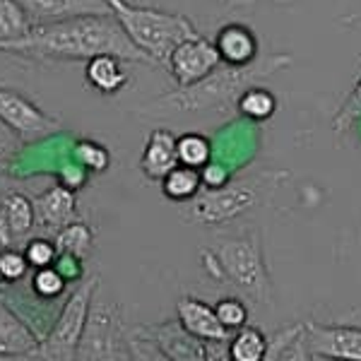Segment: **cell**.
I'll return each instance as SVG.
<instances>
[{"instance_id": "cell-1", "label": "cell", "mask_w": 361, "mask_h": 361, "mask_svg": "<svg viewBox=\"0 0 361 361\" xmlns=\"http://www.w3.org/2000/svg\"><path fill=\"white\" fill-rule=\"evenodd\" d=\"M0 51L44 61H90L102 54H114L128 63L154 66L128 39L121 22L111 15H82L70 20L34 25L29 34L13 42H0Z\"/></svg>"}, {"instance_id": "cell-2", "label": "cell", "mask_w": 361, "mask_h": 361, "mask_svg": "<svg viewBox=\"0 0 361 361\" xmlns=\"http://www.w3.org/2000/svg\"><path fill=\"white\" fill-rule=\"evenodd\" d=\"M292 66V56L279 54V56H267L258 58L250 66H219L209 78L193 87H178L171 94L157 99L159 106L176 109V111H229L236 109L238 99L246 90L255 87L260 80L270 78L277 70H284Z\"/></svg>"}, {"instance_id": "cell-3", "label": "cell", "mask_w": 361, "mask_h": 361, "mask_svg": "<svg viewBox=\"0 0 361 361\" xmlns=\"http://www.w3.org/2000/svg\"><path fill=\"white\" fill-rule=\"evenodd\" d=\"M116 20L133 44L142 51L154 66H164L171 58L173 49L185 39L197 37V29L185 15L166 13L147 5H133L128 0H106Z\"/></svg>"}, {"instance_id": "cell-4", "label": "cell", "mask_w": 361, "mask_h": 361, "mask_svg": "<svg viewBox=\"0 0 361 361\" xmlns=\"http://www.w3.org/2000/svg\"><path fill=\"white\" fill-rule=\"evenodd\" d=\"M214 253L222 265L224 282H231L236 289L250 296L255 304L272 306V279L265 265L263 243H260L258 231L222 238Z\"/></svg>"}, {"instance_id": "cell-5", "label": "cell", "mask_w": 361, "mask_h": 361, "mask_svg": "<svg viewBox=\"0 0 361 361\" xmlns=\"http://www.w3.org/2000/svg\"><path fill=\"white\" fill-rule=\"evenodd\" d=\"M99 282H102L99 275H92L82 279V284L70 294L61 316L56 318L54 328L49 330V335L39 345V357L44 361H75Z\"/></svg>"}, {"instance_id": "cell-6", "label": "cell", "mask_w": 361, "mask_h": 361, "mask_svg": "<svg viewBox=\"0 0 361 361\" xmlns=\"http://www.w3.org/2000/svg\"><path fill=\"white\" fill-rule=\"evenodd\" d=\"M265 178L255 180H229L222 188H202L197 197L190 200L185 217L205 226L229 224L236 217L253 209L263 197Z\"/></svg>"}, {"instance_id": "cell-7", "label": "cell", "mask_w": 361, "mask_h": 361, "mask_svg": "<svg viewBox=\"0 0 361 361\" xmlns=\"http://www.w3.org/2000/svg\"><path fill=\"white\" fill-rule=\"evenodd\" d=\"M128 330L121 308L111 301H92L75 361H128Z\"/></svg>"}, {"instance_id": "cell-8", "label": "cell", "mask_w": 361, "mask_h": 361, "mask_svg": "<svg viewBox=\"0 0 361 361\" xmlns=\"http://www.w3.org/2000/svg\"><path fill=\"white\" fill-rule=\"evenodd\" d=\"M304 335L311 357L330 361H361V325L306 320Z\"/></svg>"}, {"instance_id": "cell-9", "label": "cell", "mask_w": 361, "mask_h": 361, "mask_svg": "<svg viewBox=\"0 0 361 361\" xmlns=\"http://www.w3.org/2000/svg\"><path fill=\"white\" fill-rule=\"evenodd\" d=\"M219 66H222V58H219L217 46L197 34V37L185 39L183 44L173 49L166 70L171 73L178 87H193L209 78Z\"/></svg>"}, {"instance_id": "cell-10", "label": "cell", "mask_w": 361, "mask_h": 361, "mask_svg": "<svg viewBox=\"0 0 361 361\" xmlns=\"http://www.w3.org/2000/svg\"><path fill=\"white\" fill-rule=\"evenodd\" d=\"M0 121L25 137H39L58 130V121L46 116L20 92L0 87Z\"/></svg>"}, {"instance_id": "cell-11", "label": "cell", "mask_w": 361, "mask_h": 361, "mask_svg": "<svg viewBox=\"0 0 361 361\" xmlns=\"http://www.w3.org/2000/svg\"><path fill=\"white\" fill-rule=\"evenodd\" d=\"M145 333L159 345L173 361H205L207 342L190 335L180 325V320H164V323L145 325Z\"/></svg>"}, {"instance_id": "cell-12", "label": "cell", "mask_w": 361, "mask_h": 361, "mask_svg": "<svg viewBox=\"0 0 361 361\" xmlns=\"http://www.w3.org/2000/svg\"><path fill=\"white\" fill-rule=\"evenodd\" d=\"M176 318L190 335L200 337L205 342L229 340L234 335L222 325L214 306L205 304L202 299H195V296H180L176 301Z\"/></svg>"}, {"instance_id": "cell-13", "label": "cell", "mask_w": 361, "mask_h": 361, "mask_svg": "<svg viewBox=\"0 0 361 361\" xmlns=\"http://www.w3.org/2000/svg\"><path fill=\"white\" fill-rule=\"evenodd\" d=\"M34 22H58L82 15H111L106 0H15Z\"/></svg>"}, {"instance_id": "cell-14", "label": "cell", "mask_w": 361, "mask_h": 361, "mask_svg": "<svg viewBox=\"0 0 361 361\" xmlns=\"http://www.w3.org/2000/svg\"><path fill=\"white\" fill-rule=\"evenodd\" d=\"M37 224L34 200L22 193H8L0 200V246L10 248L17 238L27 236Z\"/></svg>"}, {"instance_id": "cell-15", "label": "cell", "mask_w": 361, "mask_h": 361, "mask_svg": "<svg viewBox=\"0 0 361 361\" xmlns=\"http://www.w3.org/2000/svg\"><path fill=\"white\" fill-rule=\"evenodd\" d=\"M178 137L166 128H157L149 133L147 145L140 157V169L149 180H161L171 169L178 166V152H176Z\"/></svg>"}, {"instance_id": "cell-16", "label": "cell", "mask_w": 361, "mask_h": 361, "mask_svg": "<svg viewBox=\"0 0 361 361\" xmlns=\"http://www.w3.org/2000/svg\"><path fill=\"white\" fill-rule=\"evenodd\" d=\"M214 46H217L224 66L241 68L258 61V37L253 34V29L238 25V22H231V25L219 29Z\"/></svg>"}, {"instance_id": "cell-17", "label": "cell", "mask_w": 361, "mask_h": 361, "mask_svg": "<svg viewBox=\"0 0 361 361\" xmlns=\"http://www.w3.org/2000/svg\"><path fill=\"white\" fill-rule=\"evenodd\" d=\"M34 209H37V224H44L46 229L58 231L78 219V200L73 188H68L66 183H58L39 195L34 200Z\"/></svg>"}, {"instance_id": "cell-18", "label": "cell", "mask_w": 361, "mask_h": 361, "mask_svg": "<svg viewBox=\"0 0 361 361\" xmlns=\"http://www.w3.org/2000/svg\"><path fill=\"white\" fill-rule=\"evenodd\" d=\"M39 345L42 340L29 330V325L22 323L20 316L8 306L0 304V354H10V357L39 354Z\"/></svg>"}, {"instance_id": "cell-19", "label": "cell", "mask_w": 361, "mask_h": 361, "mask_svg": "<svg viewBox=\"0 0 361 361\" xmlns=\"http://www.w3.org/2000/svg\"><path fill=\"white\" fill-rule=\"evenodd\" d=\"M123 58L114 54H102L87 61L85 78L90 87H94L99 94H116L128 85V73L123 68Z\"/></svg>"}, {"instance_id": "cell-20", "label": "cell", "mask_w": 361, "mask_h": 361, "mask_svg": "<svg viewBox=\"0 0 361 361\" xmlns=\"http://www.w3.org/2000/svg\"><path fill=\"white\" fill-rule=\"evenodd\" d=\"M205 188L202 185V173L200 169H190L178 164L176 169L166 173L161 178V193H164L171 202H190L197 193Z\"/></svg>"}, {"instance_id": "cell-21", "label": "cell", "mask_w": 361, "mask_h": 361, "mask_svg": "<svg viewBox=\"0 0 361 361\" xmlns=\"http://www.w3.org/2000/svg\"><path fill=\"white\" fill-rule=\"evenodd\" d=\"M236 111L243 116V118L248 121H255V123H260V121H267L272 118L277 111V97L272 94L270 90H265V87L255 85L246 90L241 94L236 104Z\"/></svg>"}, {"instance_id": "cell-22", "label": "cell", "mask_w": 361, "mask_h": 361, "mask_svg": "<svg viewBox=\"0 0 361 361\" xmlns=\"http://www.w3.org/2000/svg\"><path fill=\"white\" fill-rule=\"evenodd\" d=\"M56 246H58V253H73L85 260L87 255H90L92 246H94V231H92L90 224L75 219V222L66 224L63 229H58Z\"/></svg>"}, {"instance_id": "cell-23", "label": "cell", "mask_w": 361, "mask_h": 361, "mask_svg": "<svg viewBox=\"0 0 361 361\" xmlns=\"http://www.w3.org/2000/svg\"><path fill=\"white\" fill-rule=\"evenodd\" d=\"M37 22L15 0H0V42H13L29 34Z\"/></svg>"}, {"instance_id": "cell-24", "label": "cell", "mask_w": 361, "mask_h": 361, "mask_svg": "<svg viewBox=\"0 0 361 361\" xmlns=\"http://www.w3.org/2000/svg\"><path fill=\"white\" fill-rule=\"evenodd\" d=\"M178 164L190 169H205L212 161V142L200 133H185L176 142Z\"/></svg>"}, {"instance_id": "cell-25", "label": "cell", "mask_w": 361, "mask_h": 361, "mask_svg": "<svg viewBox=\"0 0 361 361\" xmlns=\"http://www.w3.org/2000/svg\"><path fill=\"white\" fill-rule=\"evenodd\" d=\"M128 352H130L128 361H173L142 328L128 333Z\"/></svg>"}, {"instance_id": "cell-26", "label": "cell", "mask_w": 361, "mask_h": 361, "mask_svg": "<svg viewBox=\"0 0 361 361\" xmlns=\"http://www.w3.org/2000/svg\"><path fill=\"white\" fill-rule=\"evenodd\" d=\"M359 118H361V75H359L357 82H354L352 92L347 94V99L342 102L340 111L333 116V130L335 133H345L354 123H357Z\"/></svg>"}, {"instance_id": "cell-27", "label": "cell", "mask_w": 361, "mask_h": 361, "mask_svg": "<svg viewBox=\"0 0 361 361\" xmlns=\"http://www.w3.org/2000/svg\"><path fill=\"white\" fill-rule=\"evenodd\" d=\"M66 284L68 279L56 270V265L39 267L32 279L34 292H37V296H42V299H58L63 294V289H66Z\"/></svg>"}, {"instance_id": "cell-28", "label": "cell", "mask_w": 361, "mask_h": 361, "mask_svg": "<svg viewBox=\"0 0 361 361\" xmlns=\"http://www.w3.org/2000/svg\"><path fill=\"white\" fill-rule=\"evenodd\" d=\"M214 311H217L224 328L231 330V333H236L238 328H243V325L248 323V308L241 299H236V296L219 299L217 304H214Z\"/></svg>"}, {"instance_id": "cell-29", "label": "cell", "mask_w": 361, "mask_h": 361, "mask_svg": "<svg viewBox=\"0 0 361 361\" xmlns=\"http://www.w3.org/2000/svg\"><path fill=\"white\" fill-rule=\"evenodd\" d=\"M75 157L85 169H92V171H104L109 166V152L104 145L92 142V140H80L75 145Z\"/></svg>"}, {"instance_id": "cell-30", "label": "cell", "mask_w": 361, "mask_h": 361, "mask_svg": "<svg viewBox=\"0 0 361 361\" xmlns=\"http://www.w3.org/2000/svg\"><path fill=\"white\" fill-rule=\"evenodd\" d=\"M29 263H27V255L25 250H15V248H3L0 250V279L3 282H17L27 275Z\"/></svg>"}, {"instance_id": "cell-31", "label": "cell", "mask_w": 361, "mask_h": 361, "mask_svg": "<svg viewBox=\"0 0 361 361\" xmlns=\"http://www.w3.org/2000/svg\"><path fill=\"white\" fill-rule=\"evenodd\" d=\"M25 255L29 267H51L58 258V246L56 241H49V238H32V241L25 246Z\"/></svg>"}, {"instance_id": "cell-32", "label": "cell", "mask_w": 361, "mask_h": 361, "mask_svg": "<svg viewBox=\"0 0 361 361\" xmlns=\"http://www.w3.org/2000/svg\"><path fill=\"white\" fill-rule=\"evenodd\" d=\"M311 352H308V345H306V335L301 330L299 335H294L287 345L282 347V352L277 354L275 361H311Z\"/></svg>"}, {"instance_id": "cell-33", "label": "cell", "mask_w": 361, "mask_h": 361, "mask_svg": "<svg viewBox=\"0 0 361 361\" xmlns=\"http://www.w3.org/2000/svg\"><path fill=\"white\" fill-rule=\"evenodd\" d=\"M56 270L61 272L68 282H75V279H82V258L73 253H58L56 258Z\"/></svg>"}, {"instance_id": "cell-34", "label": "cell", "mask_w": 361, "mask_h": 361, "mask_svg": "<svg viewBox=\"0 0 361 361\" xmlns=\"http://www.w3.org/2000/svg\"><path fill=\"white\" fill-rule=\"evenodd\" d=\"M200 258H202V267L209 272V277L224 282V272H222V265H219V260H217V253H214V250H202Z\"/></svg>"}, {"instance_id": "cell-35", "label": "cell", "mask_w": 361, "mask_h": 361, "mask_svg": "<svg viewBox=\"0 0 361 361\" xmlns=\"http://www.w3.org/2000/svg\"><path fill=\"white\" fill-rule=\"evenodd\" d=\"M205 361H231V357H229V340L207 342Z\"/></svg>"}, {"instance_id": "cell-36", "label": "cell", "mask_w": 361, "mask_h": 361, "mask_svg": "<svg viewBox=\"0 0 361 361\" xmlns=\"http://www.w3.org/2000/svg\"><path fill=\"white\" fill-rule=\"evenodd\" d=\"M0 361H44L39 354H22V357H10V354H0Z\"/></svg>"}, {"instance_id": "cell-37", "label": "cell", "mask_w": 361, "mask_h": 361, "mask_svg": "<svg viewBox=\"0 0 361 361\" xmlns=\"http://www.w3.org/2000/svg\"><path fill=\"white\" fill-rule=\"evenodd\" d=\"M224 3L238 5V3H253V0H224ZM272 3H279V5H289V3H294V0H272Z\"/></svg>"}, {"instance_id": "cell-38", "label": "cell", "mask_w": 361, "mask_h": 361, "mask_svg": "<svg viewBox=\"0 0 361 361\" xmlns=\"http://www.w3.org/2000/svg\"><path fill=\"white\" fill-rule=\"evenodd\" d=\"M354 316H357V318H359V325H361V308H359V311H357V313H354Z\"/></svg>"}, {"instance_id": "cell-39", "label": "cell", "mask_w": 361, "mask_h": 361, "mask_svg": "<svg viewBox=\"0 0 361 361\" xmlns=\"http://www.w3.org/2000/svg\"><path fill=\"white\" fill-rule=\"evenodd\" d=\"M311 361H330V359H320V357H313Z\"/></svg>"}, {"instance_id": "cell-40", "label": "cell", "mask_w": 361, "mask_h": 361, "mask_svg": "<svg viewBox=\"0 0 361 361\" xmlns=\"http://www.w3.org/2000/svg\"><path fill=\"white\" fill-rule=\"evenodd\" d=\"M0 171H3V157H0Z\"/></svg>"}]
</instances>
